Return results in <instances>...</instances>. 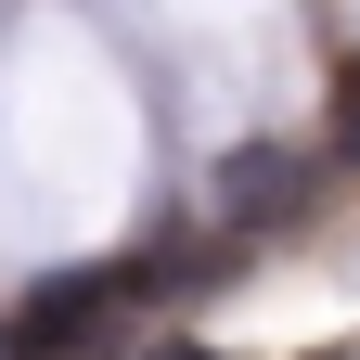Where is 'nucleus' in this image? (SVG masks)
<instances>
[{
  "mask_svg": "<svg viewBox=\"0 0 360 360\" xmlns=\"http://www.w3.org/2000/svg\"><path fill=\"white\" fill-rule=\"evenodd\" d=\"M116 296H129L116 270H77V283H39V296H26V322H13V347H65V335H90V322H103Z\"/></svg>",
  "mask_w": 360,
  "mask_h": 360,
  "instance_id": "2",
  "label": "nucleus"
},
{
  "mask_svg": "<svg viewBox=\"0 0 360 360\" xmlns=\"http://www.w3.org/2000/svg\"><path fill=\"white\" fill-rule=\"evenodd\" d=\"M322 360H347V347H322Z\"/></svg>",
  "mask_w": 360,
  "mask_h": 360,
  "instance_id": "4",
  "label": "nucleus"
},
{
  "mask_svg": "<svg viewBox=\"0 0 360 360\" xmlns=\"http://www.w3.org/2000/svg\"><path fill=\"white\" fill-rule=\"evenodd\" d=\"M335 155H360V77L335 90Z\"/></svg>",
  "mask_w": 360,
  "mask_h": 360,
  "instance_id": "3",
  "label": "nucleus"
},
{
  "mask_svg": "<svg viewBox=\"0 0 360 360\" xmlns=\"http://www.w3.org/2000/svg\"><path fill=\"white\" fill-rule=\"evenodd\" d=\"M296 206H309V155H283V142L219 155V219H296Z\"/></svg>",
  "mask_w": 360,
  "mask_h": 360,
  "instance_id": "1",
  "label": "nucleus"
}]
</instances>
